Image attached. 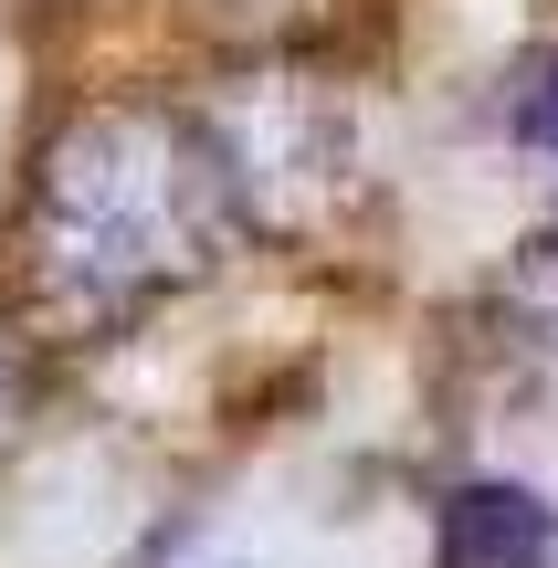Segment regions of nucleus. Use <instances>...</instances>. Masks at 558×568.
Returning <instances> with one entry per match:
<instances>
[{
	"mask_svg": "<svg viewBox=\"0 0 558 568\" xmlns=\"http://www.w3.org/2000/svg\"><path fill=\"white\" fill-rule=\"evenodd\" d=\"M42 243L95 295H148L159 274L190 264V159L159 116H84L53 148L42 190Z\"/></svg>",
	"mask_w": 558,
	"mask_h": 568,
	"instance_id": "obj_1",
	"label": "nucleus"
},
{
	"mask_svg": "<svg viewBox=\"0 0 558 568\" xmlns=\"http://www.w3.org/2000/svg\"><path fill=\"white\" fill-rule=\"evenodd\" d=\"M548 548H558L548 506L517 495V485H464L454 506H443V527H433V558L443 568H538Z\"/></svg>",
	"mask_w": 558,
	"mask_h": 568,
	"instance_id": "obj_2",
	"label": "nucleus"
},
{
	"mask_svg": "<svg viewBox=\"0 0 558 568\" xmlns=\"http://www.w3.org/2000/svg\"><path fill=\"white\" fill-rule=\"evenodd\" d=\"M517 126H527V138H538V148H558V84H538V95L517 105Z\"/></svg>",
	"mask_w": 558,
	"mask_h": 568,
	"instance_id": "obj_3",
	"label": "nucleus"
},
{
	"mask_svg": "<svg viewBox=\"0 0 558 568\" xmlns=\"http://www.w3.org/2000/svg\"><path fill=\"white\" fill-rule=\"evenodd\" d=\"M21 422V347H11V326H0V432Z\"/></svg>",
	"mask_w": 558,
	"mask_h": 568,
	"instance_id": "obj_4",
	"label": "nucleus"
}]
</instances>
